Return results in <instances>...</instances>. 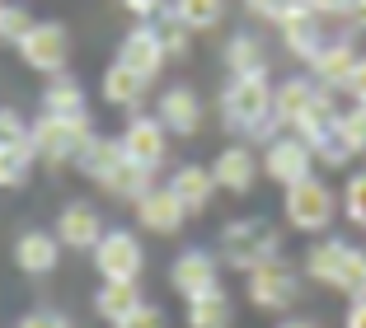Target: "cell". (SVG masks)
<instances>
[{
    "mask_svg": "<svg viewBox=\"0 0 366 328\" xmlns=\"http://www.w3.org/2000/svg\"><path fill=\"white\" fill-rule=\"evenodd\" d=\"M244 291H249V305L254 309L277 314V309L296 305V296H301V272L277 254V258H268V263H259L254 272H244Z\"/></svg>",
    "mask_w": 366,
    "mask_h": 328,
    "instance_id": "obj_5",
    "label": "cell"
},
{
    "mask_svg": "<svg viewBox=\"0 0 366 328\" xmlns=\"http://www.w3.org/2000/svg\"><path fill=\"white\" fill-rule=\"evenodd\" d=\"M141 305H146V300H141L137 282H104V286H99V296H94V309H99V319H108L113 328H118L122 319H132Z\"/></svg>",
    "mask_w": 366,
    "mask_h": 328,
    "instance_id": "obj_22",
    "label": "cell"
},
{
    "mask_svg": "<svg viewBox=\"0 0 366 328\" xmlns=\"http://www.w3.org/2000/svg\"><path fill=\"white\" fill-rule=\"evenodd\" d=\"M56 258H61V239L47 234V230H29V234H19V244H14V263H19L29 277L52 272Z\"/></svg>",
    "mask_w": 366,
    "mask_h": 328,
    "instance_id": "obj_20",
    "label": "cell"
},
{
    "mask_svg": "<svg viewBox=\"0 0 366 328\" xmlns=\"http://www.w3.org/2000/svg\"><path fill=\"white\" fill-rule=\"evenodd\" d=\"M244 5H249V10H254V14H263V19H268V14H272V0H244Z\"/></svg>",
    "mask_w": 366,
    "mask_h": 328,
    "instance_id": "obj_47",
    "label": "cell"
},
{
    "mask_svg": "<svg viewBox=\"0 0 366 328\" xmlns=\"http://www.w3.org/2000/svg\"><path fill=\"white\" fill-rule=\"evenodd\" d=\"M122 5H127V10L137 14L141 24H151V19H160V14L169 10V5H164V0H122Z\"/></svg>",
    "mask_w": 366,
    "mask_h": 328,
    "instance_id": "obj_42",
    "label": "cell"
},
{
    "mask_svg": "<svg viewBox=\"0 0 366 328\" xmlns=\"http://www.w3.org/2000/svg\"><path fill=\"white\" fill-rule=\"evenodd\" d=\"M315 94H320V85H315L310 75H287L282 85H272V122L282 131H296V122L315 104Z\"/></svg>",
    "mask_w": 366,
    "mask_h": 328,
    "instance_id": "obj_12",
    "label": "cell"
},
{
    "mask_svg": "<svg viewBox=\"0 0 366 328\" xmlns=\"http://www.w3.org/2000/svg\"><path fill=\"white\" fill-rule=\"evenodd\" d=\"M146 85H151V80H146V75H137L132 66H122V61H113L104 71V99L113 108H137L141 99H146Z\"/></svg>",
    "mask_w": 366,
    "mask_h": 328,
    "instance_id": "obj_23",
    "label": "cell"
},
{
    "mask_svg": "<svg viewBox=\"0 0 366 328\" xmlns=\"http://www.w3.org/2000/svg\"><path fill=\"white\" fill-rule=\"evenodd\" d=\"M19 56H24V66H33V71L61 75L66 71V56H71V38H66V29L56 19H43V24H33V29L24 33Z\"/></svg>",
    "mask_w": 366,
    "mask_h": 328,
    "instance_id": "obj_9",
    "label": "cell"
},
{
    "mask_svg": "<svg viewBox=\"0 0 366 328\" xmlns=\"http://www.w3.org/2000/svg\"><path fill=\"white\" fill-rule=\"evenodd\" d=\"M343 328H366V300H352V305H347Z\"/></svg>",
    "mask_w": 366,
    "mask_h": 328,
    "instance_id": "obj_45",
    "label": "cell"
},
{
    "mask_svg": "<svg viewBox=\"0 0 366 328\" xmlns=\"http://www.w3.org/2000/svg\"><path fill=\"white\" fill-rule=\"evenodd\" d=\"M155 117H160L164 131H174V136H197L202 131V99L188 85H174L160 94V113Z\"/></svg>",
    "mask_w": 366,
    "mask_h": 328,
    "instance_id": "obj_15",
    "label": "cell"
},
{
    "mask_svg": "<svg viewBox=\"0 0 366 328\" xmlns=\"http://www.w3.org/2000/svg\"><path fill=\"white\" fill-rule=\"evenodd\" d=\"M212 174H216V183L226 192H235V197H244L254 183H259V174H263V164H259V155L249 146H226L221 155H216V164H212Z\"/></svg>",
    "mask_w": 366,
    "mask_h": 328,
    "instance_id": "obj_16",
    "label": "cell"
},
{
    "mask_svg": "<svg viewBox=\"0 0 366 328\" xmlns=\"http://www.w3.org/2000/svg\"><path fill=\"white\" fill-rule=\"evenodd\" d=\"M29 136H33L38 159H47V164H76L80 150L94 141V122H89V113L85 117H52V113H43L29 127Z\"/></svg>",
    "mask_w": 366,
    "mask_h": 328,
    "instance_id": "obj_4",
    "label": "cell"
},
{
    "mask_svg": "<svg viewBox=\"0 0 366 328\" xmlns=\"http://www.w3.org/2000/svg\"><path fill=\"white\" fill-rule=\"evenodd\" d=\"M277 29H282V43H287V52H291V56H301L305 66H310L315 56L329 47L320 14H301V19H287V24H277Z\"/></svg>",
    "mask_w": 366,
    "mask_h": 328,
    "instance_id": "obj_21",
    "label": "cell"
},
{
    "mask_svg": "<svg viewBox=\"0 0 366 328\" xmlns=\"http://www.w3.org/2000/svg\"><path fill=\"white\" fill-rule=\"evenodd\" d=\"M43 113L52 117H85V89H80L76 75H52L43 89Z\"/></svg>",
    "mask_w": 366,
    "mask_h": 328,
    "instance_id": "obj_24",
    "label": "cell"
},
{
    "mask_svg": "<svg viewBox=\"0 0 366 328\" xmlns=\"http://www.w3.org/2000/svg\"><path fill=\"white\" fill-rule=\"evenodd\" d=\"M169 10H174V19H179L183 29L202 33V29H216V24H221L226 0H169Z\"/></svg>",
    "mask_w": 366,
    "mask_h": 328,
    "instance_id": "obj_30",
    "label": "cell"
},
{
    "mask_svg": "<svg viewBox=\"0 0 366 328\" xmlns=\"http://www.w3.org/2000/svg\"><path fill=\"white\" fill-rule=\"evenodd\" d=\"M216 254H221L226 267H235V272H254L259 263L282 254V234H277V225L259 221V216H244V221H230L221 230Z\"/></svg>",
    "mask_w": 366,
    "mask_h": 328,
    "instance_id": "obj_2",
    "label": "cell"
},
{
    "mask_svg": "<svg viewBox=\"0 0 366 328\" xmlns=\"http://www.w3.org/2000/svg\"><path fill=\"white\" fill-rule=\"evenodd\" d=\"M347 94H352V104H366V56L357 61L352 80H347Z\"/></svg>",
    "mask_w": 366,
    "mask_h": 328,
    "instance_id": "obj_43",
    "label": "cell"
},
{
    "mask_svg": "<svg viewBox=\"0 0 366 328\" xmlns=\"http://www.w3.org/2000/svg\"><path fill=\"white\" fill-rule=\"evenodd\" d=\"M347 14H352V24L366 33V0H352V10H347Z\"/></svg>",
    "mask_w": 366,
    "mask_h": 328,
    "instance_id": "obj_46",
    "label": "cell"
},
{
    "mask_svg": "<svg viewBox=\"0 0 366 328\" xmlns=\"http://www.w3.org/2000/svg\"><path fill=\"white\" fill-rule=\"evenodd\" d=\"M263 174H268L272 183H282V188H291V183H301L315 174V150L305 146L296 131H282L277 141H268V150H263Z\"/></svg>",
    "mask_w": 366,
    "mask_h": 328,
    "instance_id": "obj_8",
    "label": "cell"
},
{
    "mask_svg": "<svg viewBox=\"0 0 366 328\" xmlns=\"http://www.w3.org/2000/svg\"><path fill=\"white\" fill-rule=\"evenodd\" d=\"M137 221L151 234H179L183 221H188V212H183V202L169 192V183H164V188H151L137 202Z\"/></svg>",
    "mask_w": 366,
    "mask_h": 328,
    "instance_id": "obj_17",
    "label": "cell"
},
{
    "mask_svg": "<svg viewBox=\"0 0 366 328\" xmlns=\"http://www.w3.org/2000/svg\"><path fill=\"white\" fill-rule=\"evenodd\" d=\"M301 14H315V0H272V24H287V19H301Z\"/></svg>",
    "mask_w": 366,
    "mask_h": 328,
    "instance_id": "obj_39",
    "label": "cell"
},
{
    "mask_svg": "<svg viewBox=\"0 0 366 328\" xmlns=\"http://www.w3.org/2000/svg\"><path fill=\"white\" fill-rule=\"evenodd\" d=\"M315 159H320V164H324V169H343V164H352V146H347V141H343V131H329V136H320V141H315Z\"/></svg>",
    "mask_w": 366,
    "mask_h": 328,
    "instance_id": "obj_34",
    "label": "cell"
},
{
    "mask_svg": "<svg viewBox=\"0 0 366 328\" xmlns=\"http://www.w3.org/2000/svg\"><path fill=\"white\" fill-rule=\"evenodd\" d=\"M38 159V150H33V136H24L19 146L0 150V188H19L24 179H29V164Z\"/></svg>",
    "mask_w": 366,
    "mask_h": 328,
    "instance_id": "obj_31",
    "label": "cell"
},
{
    "mask_svg": "<svg viewBox=\"0 0 366 328\" xmlns=\"http://www.w3.org/2000/svg\"><path fill=\"white\" fill-rule=\"evenodd\" d=\"M104 234H108L104 216H99L89 202H71V207L56 216V239H61L66 249H89V254H94Z\"/></svg>",
    "mask_w": 366,
    "mask_h": 328,
    "instance_id": "obj_13",
    "label": "cell"
},
{
    "mask_svg": "<svg viewBox=\"0 0 366 328\" xmlns=\"http://www.w3.org/2000/svg\"><path fill=\"white\" fill-rule=\"evenodd\" d=\"M347 10H352V0H315V14L320 19L324 14H347Z\"/></svg>",
    "mask_w": 366,
    "mask_h": 328,
    "instance_id": "obj_44",
    "label": "cell"
},
{
    "mask_svg": "<svg viewBox=\"0 0 366 328\" xmlns=\"http://www.w3.org/2000/svg\"><path fill=\"white\" fill-rule=\"evenodd\" d=\"M99 188L108 192V197H122V202H141L146 197V192L155 188L151 183V169H141V164H132V159H122L118 169L108 174L104 183H99Z\"/></svg>",
    "mask_w": 366,
    "mask_h": 328,
    "instance_id": "obj_29",
    "label": "cell"
},
{
    "mask_svg": "<svg viewBox=\"0 0 366 328\" xmlns=\"http://www.w3.org/2000/svg\"><path fill=\"white\" fill-rule=\"evenodd\" d=\"M357 61H362V52H357L347 38H329V47H324L320 56L310 61V71H315V85L320 89H347V80H352V71H357Z\"/></svg>",
    "mask_w": 366,
    "mask_h": 328,
    "instance_id": "obj_14",
    "label": "cell"
},
{
    "mask_svg": "<svg viewBox=\"0 0 366 328\" xmlns=\"http://www.w3.org/2000/svg\"><path fill=\"white\" fill-rule=\"evenodd\" d=\"M338 202H343V216H347V221L366 230V169H357L352 179L343 183V197H338Z\"/></svg>",
    "mask_w": 366,
    "mask_h": 328,
    "instance_id": "obj_35",
    "label": "cell"
},
{
    "mask_svg": "<svg viewBox=\"0 0 366 328\" xmlns=\"http://www.w3.org/2000/svg\"><path fill=\"white\" fill-rule=\"evenodd\" d=\"M33 24H38V19H33L24 5H5V14H0V43H14V47H19L24 33H29Z\"/></svg>",
    "mask_w": 366,
    "mask_h": 328,
    "instance_id": "obj_37",
    "label": "cell"
},
{
    "mask_svg": "<svg viewBox=\"0 0 366 328\" xmlns=\"http://www.w3.org/2000/svg\"><path fill=\"white\" fill-rule=\"evenodd\" d=\"M226 66L230 75H268V52L254 33H235L226 43Z\"/></svg>",
    "mask_w": 366,
    "mask_h": 328,
    "instance_id": "obj_28",
    "label": "cell"
},
{
    "mask_svg": "<svg viewBox=\"0 0 366 328\" xmlns=\"http://www.w3.org/2000/svg\"><path fill=\"white\" fill-rule=\"evenodd\" d=\"M230 324H235V305H230V296L221 286L188 300V328H230Z\"/></svg>",
    "mask_w": 366,
    "mask_h": 328,
    "instance_id": "obj_26",
    "label": "cell"
},
{
    "mask_svg": "<svg viewBox=\"0 0 366 328\" xmlns=\"http://www.w3.org/2000/svg\"><path fill=\"white\" fill-rule=\"evenodd\" d=\"M0 14H5V5H0Z\"/></svg>",
    "mask_w": 366,
    "mask_h": 328,
    "instance_id": "obj_49",
    "label": "cell"
},
{
    "mask_svg": "<svg viewBox=\"0 0 366 328\" xmlns=\"http://www.w3.org/2000/svg\"><path fill=\"white\" fill-rule=\"evenodd\" d=\"M118 61L132 66L137 75H146V80H155V75H160V66L169 61V56H164V47H160L155 24H137V29L122 38V43H118Z\"/></svg>",
    "mask_w": 366,
    "mask_h": 328,
    "instance_id": "obj_11",
    "label": "cell"
},
{
    "mask_svg": "<svg viewBox=\"0 0 366 328\" xmlns=\"http://www.w3.org/2000/svg\"><path fill=\"white\" fill-rule=\"evenodd\" d=\"M221 122H226L235 136L277 141L282 127L272 122V85H268V75H230V85L221 89Z\"/></svg>",
    "mask_w": 366,
    "mask_h": 328,
    "instance_id": "obj_1",
    "label": "cell"
},
{
    "mask_svg": "<svg viewBox=\"0 0 366 328\" xmlns=\"http://www.w3.org/2000/svg\"><path fill=\"white\" fill-rule=\"evenodd\" d=\"M155 33H160V47H164V56H188V43H193V29H183V24L174 19V10H164L160 19H155Z\"/></svg>",
    "mask_w": 366,
    "mask_h": 328,
    "instance_id": "obj_33",
    "label": "cell"
},
{
    "mask_svg": "<svg viewBox=\"0 0 366 328\" xmlns=\"http://www.w3.org/2000/svg\"><path fill=\"white\" fill-rule=\"evenodd\" d=\"M216 174L212 169H202V164H183V169H174V179H169V192L183 202V212L193 216V212H207L212 207V197H216Z\"/></svg>",
    "mask_w": 366,
    "mask_h": 328,
    "instance_id": "obj_18",
    "label": "cell"
},
{
    "mask_svg": "<svg viewBox=\"0 0 366 328\" xmlns=\"http://www.w3.org/2000/svg\"><path fill=\"white\" fill-rule=\"evenodd\" d=\"M338 117H343V108L334 104V94H329V89H320V94H315V104L305 108V117L296 122V136H301L305 146H315L320 136H329V131L338 127Z\"/></svg>",
    "mask_w": 366,
    "mask_h": 328,
    "instance_id": "obj_25",
    "label": "cell"
},
{
    "mask_svg": "<svg viewBox=\"0 0 366 328\" xmlns=\"http://www.w3.org/2000/svg\"><path fill=\"white\" fill-rule=\"evenodd\" d=\"M122 159H127V155H122V141L94 136V141H89L85 150H80V159H76V164H80V174H85V179L104 183L108 174H113V169H118V164H122Z\"/></svg>",
    "mask_w": 366,
    "mask_h": 328,
    "instance_id": "obj_27",
    "label": "cell"
},
{
    "mask_svg": "<svg viewBox=\"0 0 366 328\" xmlns=\"http://www.w3.org/2000/svg\"><path fill=\"white\" fill-rule=\"evenodd\" d=\"M282 216H287L291 230L324 234L329 225H334V216H338V192L329 188L324 179H315V174H310V179L282 188Z\"/></svg>",
    "mask_w": 366,
    "mask_h": 328,
    "instance_id": "obj_3",
    "label": "cell"
},
{
    "mask_svg": "<svg viewBox=\"0 0 366 328\" xmlns=\"http://www.w3.org/2000/svg\"><path fill=\"white\" fill-rule=\"evenodd\" d=\"M338 131H343V141L352 146V155H366V104L343 108V117H338Z\"/></svg>",
    "mask_w": 366,
    "mask_h": 328,
    "instance_id": "obj_36",
    "label": "cell"
},
{
    "mask_svg": "<svg viewBox=\"0 0 366 328\" xmlns=\"http://www.w3.org/2000/svg\"><path fill=\"white\" fill-rule=\"evenodd\" d=\"M216 277H221V267H216V258L207 254V249H188V254H179L174 267H169V286L183 300H197V296H207V291H216V286H221Z\"/></svg>",
    "mask_w": 366,
    "mask_h": 328,
    "instance_id": "obj_10",
    "label": "cell"
},
{
    "mask_svg": "<svg viewBox=\"0 0 366 328\" xmlns=\"http://www.w3.org/2000/svg\"><path fill=\"white\" fill-rule=\"evenodd\" d=\"M122 155L132 159V164H141V169H160L164 155H169V131H164L160 117H146V113H132L127 127H122Z\"/></svg>",
    "mask_w": 366,
    "mask_h": 328,
    "instance_id": "obj_7",
    "label": "cell"
},
{
    "mask_svg": "<svg viewBox=\"0 0 366 328\" xmlns=\"http://www.w3.org/2000/svg\"><path fill=\"white\" fill-rule=\"evenodd\" d=\"M118 328H169L164 324V309H155V305H141L132 319H122Z\"/></svg>",
    "mask_w": 366,
    "mask_h": 328,
    "instance_id": "obj_40",
    "label": "cell"
},
{
    "mask_svg": "<svg viewBox=\"0 0 366 328\" xmlns=\"http://www.w3.org/2000/svg\"><path fill=\"white\" fill-rule=\"evenodd\" d=\"M347 254H352V244H347V239H329V234L315 239L310 249H305V277L334 291L338 272H343V263H347Z\"/></svg>",
    "mask_w": 366,
    "mask_h": 328,
    "instance_id": "obj_19",
    "label": "cell"
},
{
    "mask_svg": "<svg viewBox=\"0 0 366 328\" xmlns=\"http://www.w3.org/2000/svg\"><path fill=\"white\" fill-rule=\"evenodd\" d=\"M94 267L104 282H137L146 267V249L132 230H108L94 249Z\"/></svg>",
    "mask_w": 366,
    "mask_h": 328,
    "instance_id": "obj_6",
    "label": "cell"
},
{
    "mask_svg": "<svg viewBox=\"0 0 366 328\" xmlns=\"http://www.w3.org/2000/svg\"><path fill=\"white\" fill-rule=\"evenodd\" d=\"M277 328H320V324H310V319H287V324H277Z\"/></svg>",
    "mask_w": 366,
    "mask_h": 328,
    "instance_id": "obj_48",
    "label": "cell"
},
{
    "mask_svg": "<svg viewBox=\"0 0 366 328\" xmlns=\"http://www.w3.org/2000/svg\"><path fill=\"white\" fill-rule=\"evenodd\" d=\"M334 291H343L347 300H366V249H357V244H352V254H347V263H343V272H338Z\"/></svg>",
    "mask_w": 366,
    "mask_h": 328,
    "instance_id": "obj_32",
    "label": "cell"
},
{
    "mask_svg": "<svg viewBox=\"0 0 366 328\" xmlns=\"http://www.w3.org/2000/svg\"><path fill=\"white\" fill-rule=\"evenodd\" d=\"M24 136H29V127L19 122V113H10V108H0V150L19 146Z\"/></svg>",
    "mask_w": 366,
    "mask_h": 328,
    "instance_id": "obj_38",
    "label": "cell"
},
{
    "mask_svg": "<svg viewBox=\"0 0 366 328\" xmlns=\"http://www.w3.org/2000/svg\"><path fill=\"white\" fill-rule=\"evenodd\" d=\"M19 328H71L66 314H52V309H33V314L19 319Z\"/></svg>",
    "mask_w": 366,
    "mask_h": 328,
    "instance_id": "obj_41",
    "label": "cell"
}]
</instances>
